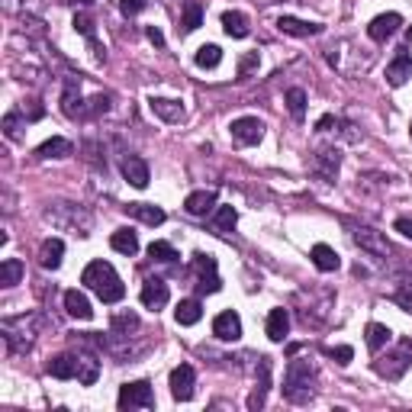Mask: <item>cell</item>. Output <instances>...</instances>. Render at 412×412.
<instances>
[{"label": "cell", "mask_w": 412, "mask_h": 412, "mask_svg": "<svg viewBox=\"0 0 412 412\" xmlns=\"http://www.w3.org/2000/svg\"><path fill=\"white\" fill-rule=\"evenodd\" d=\"M81 284L87 290H94L104 303H119L126 296V284L119 280V274L113 271L110 261H91L84 267V274H81Z\"/></svg>", "instance_id": "obj_1"}, {"label": "cell", "mask_w": 412, "mask_h": 412, "mask_svg": "<svg viewBox=\"0 0 412 412\" xmlns=\"http://www.w3.org/2000/svg\"><path fill=\"white\" fill-rule=\"evenodd\" d=\"M313 380H316V370L309 361L303 357H294L286 364V377H284V396L290 403H309L313 399Z\"/></svg>", "instance_id": "obj_2"}, {"label": "cell", "mask_w": 412, "mask_h": 412, "mask_svg": "<svg viewBox=\"0 0 412 412\" xmlns=\"http://www.w3.org/2000/svg\"><path fill=\"white\" fill-rule=\"evenodd\" d=\"M409 367H412V342L409 338H403L393 351H386V355H380L377 361H374V370H377L384 380H399Z\"/></svg>", "instance_id": "obj_3"}, {"label": "cell", "mask_w": 412, "mask_h": 412, "mask_svg": "<svg viewBox=\"0 0 412 412\" xmlns=\"http://www.w3.org/2000/svg\"><path fill=\"white\" fill-rule=\"evenodd\" d=\"M119 409H152L155 406V390L148 380H133V384H123L116 399Z\"/></svg>", "instance_id": "obj_4"}, {"label": "cell", "mask_w": 412, "mask_h": 412, "mask_svg": "<svg viewBox=\"0 0 412 412\" xmlns=\"http://www.w3.org/2000/svg\"><path fill=\"white\" fill-rule=\"evenodd\" d=\"M351 238L361 245L364 252L374 255V258H386L390 255V242L377 229H370V226H351Z\"/></svg>", "instance_id": "obj_5"}, {"label": "cell", "mask_w": 412, "mask_h": 412, "mask_svg": "<svg viewBox=\"0 0 412 412\" xmlns=\"http://www.w3.org/2000/svg\"><path fill=\"white\" fill-rule=\"evenodd\" d=\"M229 129L238 145H258L261 135H265V123L258 116H238V119H232Z\"/></svg>", "instance_id": "obj_6"}, {"label": "cell", "mask_w": 412, "mask_h": 412, "mask_svg": "<svg viewBox=\"0 0 412 412\" xmlns=\"http://www.w3.org/2000/svg\"><path fill=\"white\" fill-rule=\"evenodd\" d=\"M194 386H196V374L190 364H177L174 370H171V396L177 399V403H187V399H194Z\"/></svg>", "instance_id": "obj_7"}, {"label": "cell", "mask_w": 412, "mask_h": 412, "mask_svg": "<svg viewBox=\"0 0 412 412\" xmlns=\"http://www.w3.org/2000/svg\"><path fill=\"white\" fill-rule=\"evenodd\" d=\"M213 335L223 338V342H238L242 338V319H238V313H232V309L219 313L213 319Z\"/></svg>", "instance_id": "obj_8"}, {"label": "cell", "mask_w": 412, "mask_h": 412, "mask_svg": "<svg viewBox=\"0 0 412 412\" xmlns=\"http://www.w3.org/2000/svg\"><path fill=\"white\" fill-rule=\"evenodd\" d=\"M338 165H342V155H338V148H322V152L313 155V171L322 177V181H335Z\"/></svg>", "instance_id": "obj_9"}, {"label": "cell", "mask_w": 412, "mask_h": 412, "mask_svg": "<svg viewBox=\"0 0 412 412\" xmlns=\"http://www.w3.org/2000/svg\"><path fill=\"white\" fill-rule=\"evenodd\" d=\"M399 26H403V16H399V13H380V16H374V20H370L367 35L374 39V43H386V39H390Z\"/></svg>", "instance_id": "obj_10"}, {"label": "cell", "mask_w": 412, "mask_h": 412, "mask_svg": "<svg viewBox=\"0 0 412 412\" xmlns=\"http://www.w3.org/2000/svg\"><path fill=\"white\" fill-rule=\"evenodd\" d=\"M409 77H412V55L406 49H399L393 55V62L386 65V81H390V87H403Z\"/></svg>", "instance_id": "obj_11"}, {"label": "cell", "mask_w": 412, "mask_h": 412, "mask_svg": "<svg viewBox=\"0 0 412 412\" xmlns=\"http://www.w3.org/2000/svg\"><path fill=\"white\" fill-rule=\"evenodd\" d=\"M165 303H168V284L161 277H148L145 284H142V306L158 313Z\"/></svg>", "instance_id": "obj_12"}, {"label": "cell", "mask_w": 412, "mask_h": 412, "mask_svg": "<svg viewBox=\"0 0 412 412\" xmlns=\"http://www.w3.org/2000/svg\"><path fill=\"white\" fill-rule=\"evenodd\" d=\"M123 177H126L135 190H145L148 187V165L139 155H126V158H123Z\"/></svg>", "instance_id": "obj_13"}, {"label": "cell", "mask_w": 412, "mask_h": 412, "mask_svg": "<svg viewBox=\"0 0 412 412\" xmlns=\"http://www.w3.org/2000/svg\"><path fill=\"white\" fill-rule=\"evenodd\" d=\"M184 210H187L190 216H210V213L216 210V194H213V190H194V194L184 200Z\"/></svg>", "instance_id": "obj_14"}, {"label": "cell", "mask_w": 412, "mask_h": 412, "mask_svg": "<svg viewBox=\"0 0 412 412\" xmlns=\"http://www.w3.org/2000/svg\"><path fill=\"white\" fill-rule=\"evenodd\" d=\"M390 338H393V332L384 322H367V328H364V342H367L370 355H380V351L390 345Z\"/></svg>", "instance_id": "obj_15"}, {"label": "cell", "mask_w": 412, "mask_h": 412, "mask_svg": "<svg viewBox=\"0 0 412 412\" xmlns=\"http://www.w3.org/2000/svg\"><path fill=\"white\" fill-rule=\"evenodd\" d=\"M62 255H65L62 238H45L43 248H39V265H43L45 271H58V267H62Z\"/></svg>", "instance_id": "obj_16"}, {"label": "cell", "mask_w": 412, "mask_h": 412, "mask_svg": "<svg viewBox=\"0 0 412 412\" xmlns=\"http://www.w3.org/2000/svg\"><path fill=\"white\" fill-rule=\"evenodd\" d=\"M148 104H152V113H155V116H161L165 123H181V119H184V104H177V100L152 97Z\"/></svg>", "instance_id": "obj_17"}, {"label": "cell", "mask_w": 412, "mask_h": 412, "mask_svg": "<svg viewBox=\"0 0 412 412\" xmlns=\"http://www.w3.org/2000/svg\"><path fill=\"white\" fill-rule=\"evenodd\" d=\"M277 29L280 33H286V35H319L322 33V26L319 23H306V20H296V16H280L277 20Z\"/></svg>", "instance_id": "obj_18"}, {"label": "cell", "mask_w": 412, "mask_h": 412, "mask_svg": "<svg viewBox=\"0 0 412 412\" xmlns=\"http://www.w3.org/2000/svg\"><path fill=\"white\" fill-rule=\"evenodd\" d=\"M65 309H68V316H74V319H81V322H87L94 316L91 300H87L81 290H68V294H65Z\"/></svg>", "instance_id": "obj_19"}, {"label": "cell", "mask_w": 412, "mask_h": 412, "mask_svg": "<svg viewBox=\"0 0 412 412\" xmlns=\"http://www.w3.org/2000/svg\"><path fill=\"white\" fill-rule=\"evenodd\" d=\"M126 213H129V216H135L139 223H145V226H161V223H165V210H161V206H152V203H129Z\"/></svg>", "instance_id": "obj_20"}, {"label": "cell", "mask_w": 412, "mask_h": 412, "mask_svg": "<svg viewBox=\"0 0 412 412\" xmlns=\"http://www.w3.org/2000/svg\"><path fill=\"white\" fill-rule=\"evenodd\" d=\"M45 370H49L55 380H71V377H77V357L74 355H55Z\"/></svg>", "instance_id": "obj_21"}, {"label": "cell", "mask_w": 412, "mask_h": 412, "mask_svg": "<svg viewBox=\"0 0 412 412\" xmlns=\"http://www.w3.org/2000/svg\"><path fill=\"white\" fill-rule=\"evenodd\" d=\"M223 29H226V35H232V39H245V35L252 33L248 16L238 13V10H226V13H223Z\"/></svg>", "instance_id": "obj_22"}, {"label": "cell", "mask_w": 412, "mask_h": 412, "mask_svg": "<svg viewBox=\"0 0 412 412\" xmlns=\"http://www.w3.org/2000/svg\"><path fill=\"white\" fill-rule=\"evenodd\" d=\"M110 245H113V252L129 255V258H133V255L139 252V235H135L133 229H116L110 235Z\"/></svg>", "instance_id": "obj_23"}, {"label": "cell", "mask_w": 412, "mask_h": 412, "mask_svg": "<svg viewBox=\"0 0 412 412\" xmlns=\"http://www.w3.org/2000/svg\"><path fill=\"white\" fill-rule=\"evenodd\" d=\"M313 265L319 267V271H338V265H342V258H338V252L332 248V245H313Z\"/></svg>", "instance_id": "obj_24"}, {"label": "cell", "mask_w": 412, "mask_h": 412, "mask_svg": "<svg viewBox=\"0 0 412 412\" xmlns=\"http://www.w3.org/2000/svg\"><path fill=\"white\" fill-rule=\"evenodd\" d=\"M286 332H290V316H286V309H271V316H267V338L271 342H284Z\"/></svg>", "instance_id": "obj_25"}, {"label": "cell", "mask_w": 412, "mask_h": 412, "mask_svg": "<svg viewBox=\"0 0 412 412\" xmlns=\"http://www.w3.org/2000/svg\"><path fill=\"white\" fill-rule=\"evenodd\" d=\"M62 110H65V116H71V119H84V106H81V91H77V81H68V87H65Z\"/></svg>", "instance_id": "obj_26"}, {"label": "cell", "mask_w": 412, "mask_h": 412, "mask_svg": "<svg viewBox=\"0 0 412 412\" xmlns=\"http://www.w3.org/2000/svg\"><path fill=\"white\" fill-rule=\"evenodd\" d=\"M35 155L39 158H68V155H74V145L68 139H62V135H55V139L43 142V145L35 148Z\"/></svg>", "instance_id": "obj_27"}, {"label": "cell", "mask_w": 412, "mask_h": 412, "mask_svg": "<svg viewBox=\"0 0 412 412\" xmlns=\"http://www.w3.org/2000/svg\"><path fill=\"white\" fill-rule=\"evenodd\" d=\"M174 319H177V325H196V322L203 319L200 300H181L174 309Z\"/></svg>", "instance_id": "obj_28"}, {"label": "cell", "mask_w": 412, "mask_h": 412, "mask_svg": "<svg viewBox=\"0 0 412 412\" xmlns=\"http://www.w3.org/2000/svg\"><path fill=\"white\" fill-rule=\"evenodd\" d=\"M267 386H271V361L261 357V380H258V386H255V393L248 396V409H261V406H265Z\"/></svg>", "instance_id": "obj_29"}, {"label": "cell", "mask_w": 412, "mask_h": 412, "mask_svg": "<svg viewBox=\"0 0 412 412\" xmlns=\"http://www.w3.org/2000/svg\"><path fill=\"white\" fill-rule=\"evenodd\" d=\"M23 274H26L23 261L20 258H7L4 265H0V286H16L23 280Z\"/></svg>", "instance_id": "obj_30"}, {"label": "cell", "mask_w": 412, "mask_h": 412, "mask_svg": "<svg viewBox=\"0 0 412 412\" xmlns=\"http://www.w3.org/2000/svg\"><path fill=\"white\" fill-rule=\"evenodd\" d=\"M181 26H184V33H194V29L203 26V4L200 0H187V4H184Z\"/></svg>", "instance_id": "obj_31"}, {"label": "cell", "mask_w": 412, "mask_h": 412, "mask_svg": "<svg viewBox=\"0 0 412 412\" xmlns=\"http://www.w3.org/2000/svg\"><path fill=\"white\" fill-rule=\"evenodd\" d=\"M148 258L161 261V265H174L181 255H177V248L171 242H152V245H148Z\"/></svg>", "instance_id": "obj_32"}, {"label": "cell", "mask_w": 412, "mask_h": 412, "mask_svg": "<svg viewBox=\"0 0 412 412\" xmlns=\"http://www.w3.org/2000/svg\"><path fill=\"white\" fill-rule=\"evenodd\" d=\"M235 223H238L235 206H219V210H216V216H213V229H216L219 235L232 232V229H235Z\"/></svg>", "instance_id": "obj_33"}, {"label": "cell", "mask_w": 412, "mask_h": 412, "mask_svg": "<svg viewBox=\"0 0 412 412\" xmlns=\"http://www.w3.org/2000/svg\"><path fill=\"white\" fill-rule=\"evenodd\" d=\"M194 62H196V68H216L223 62V49L219 45H200Z\"/></svg>", "instance_id": "obj_34"}, {"label": "cell", "mask_w": 412, "mask_h": 412, "mask_svg": "<svg viewBox=\"0 0 412 412\" xmlns=\"http://www.w3.org/2000/svg\"><path fill=\"white\" fill-rule=\"evenodd\" d=\"M97 374H100V364L94 361V357H77V380L84 386H91L94 380H97Z\"/></svg>", "instance_id": "obj_35"}, {"label": "cell", "mask_w": 412, "mask_h": 412, "mask_svg": "<svg viewBox=\"0 0 412 412\" xmlns=\"http://www.w3.org/2000/svg\"><path fill=\"white\" fill-rule=\"evenodd\" d=\"M286 106H290V116L294 119H303L306 116V94H303L300 87H290V91H286Z\"/></svg>", "instance_id": "obj_36"}, {"label": "cell", "mask_w": 412, "mask_h": 412, "mask_svg": "<svg viewBox=\"0 0 412 412\" xmlns=\"http://www.w3.org/2000/svg\"><path fill=\"white\" fill-rule=\"evenodd\" d=\"M196 290H200V294H219V290H223V280H219L216 271L200 274V277H196Z\"/></svg>", "instance_id": "obj_37"}, {"label": "cell", "mask_w": 412, "mask_h": 412, "mask_svg": "<svg viewBox=\"0 0 412 412\" xmlns=\"http://www.w3.org/2000/svg\"><path fill=\"white\" fill-rule=\"evenodd\" d=\"M139 328V316L126 313V316H116L113 319V332H123V335H129V332H135Z\"/></svg>", "instance_id": "obj_38"}, {"label": "cell", "mask_w": 412, "mask_h": 412, "mask_svg": "<svg viewBox=\"0 0 412 412\" xmlns=\"http://www.w3.org/2000/svg\"><path fill=\"white\" fill-rule=\"evenodd\" d=\"M325 355L345 367V364H351V357H355V348H351V345H335V348H325Z\"/></svg>", "instance_id": "obj_39"}, {"label": "cell", "mask_w": 412, "mask_h": 412, "mask_svg": "<svg viewBox=\"0 0 412 412\" xmlns=\"http://www.w3.org/2000/svg\"><path fill=\"white\" fill-rule=\"evenodd\" d=\"M20 129H23V123H20V113H7V116H4V133H7V139H20Z\"/></svg>", "instance_id": "obj_40"}, {"label": "cell", "mask_w": 412, "mask_h": 412, "mask_svg": "<svg viewBox=\"0 0 412 412\" xmlns=\"http://www.w3.org/2000/svg\"><path fill=\"white\" fill-rule=\"evenodd\" d=\"M194 271H196V277H200V274H213L216 271V258H213V255H194Z\"/></svg>", "instance_id": "obj_41"}, {"label": "cell", "mask_w": 412, "mask_h": 412, "mask_svg": "<svg viewBox=\"0 0 412 412\" xmlns=\"http://www.w3.org/2000/svg\"><path fill=\"white\" fill-rule=\"evenodd\" d=\"M74 29L81 35H84V39H91V43H97V39H94V20L87 13H77L74 16Z\"/></svg>", "instance_id": "obj_42"}, {"label": "cell", "mask_w": 412, "mask_h": 412, "mask_svg": "<svg viewBox=\"0 0 412 412\" xmlns=\"http://www.w3.org/2000/svg\"><path fill=\"white\" fill-rule=\"evenodd\" d=\"M119 10L123 16H139L145 10V0H119Z\"/></svg>", "instance_id": "obj_43"}, {"label": "cell", "mask_w": 412, "mask_h": 412, "mask_svg": "<svg viewBox=\"0 0 412 412\" xmlns=\"http://www.w3.org/2000/svg\"><path fill=\"white\" fill-rule=\"evenodd\" d=\"M393 300H396L399 306H406V309H409V313H412V284H403V286H399Z\"/></svg>", "instance_id": "obj_44"}, {"label": "cell", "mask_w": 412, "mask_h": 412, "mask_svg": "<svg viewBox=\"0 0 412 412\" xmlns=\"http://www.w3.org/2000/svg\"><path fill=\"white\" fill-rule=\"evenodd\" d=\"M252 68H258V52H252L248 58H242V65H238V77H248Z\"/></svg>", "instance_id": "obj_45"}, {"label": "cell", "mask_w": 412, "mask_h": 412, "mask_svg": "<svg viewBox=\"0 0 412 412\" xmlns=\"http://www.w3.org/2000/svg\"><path fill=\"white\" fill-rule=\"evenodd\" d=\"M145 35H148V43L158 45V49L165 45V35H161V29H158V26H148V29H145Z\"/></svg>", "instance_id": "obj_46"}, {"label": "cell", "mask_w": 412, "mask_h": 412, "mask_svg": "<svg viewBox=\"0 0 412 412\" xmlns=\"http://www.w3.org/2000/svg\"><path fill=\"white\" fill-rule=\"evenodd\" d=\"M393 229H396V232H403L406 238H412V219L399 216V219H396V226H393Z\"/></svg>", "instance_id": "obj_47"}, {"label": "cell", "mask_w": 412, "mask_h": 412, "mask_svg": "<svg viewBox=\"0 0 412 412\" xmlns=\"http://www.w3.org/2000/svg\"><path fill=\"white\" fill-rule=\"evenodd\" d=\"M62 4H68V7H91L94 0H62Z\"/></svg>", "instance_id": "obj_48"}, {"label": "cell", "mask_w": 412, "mask_h": 412, "mask_svg": "<svg viewBox=\"0 0 412 412\" xmlns=\"http://www.w3.org/2000/svg\"><path fill=\"white\" fill-rule=\"evenodd\" d=\"M406 39H409V43H412V26H409V29H406Z\"/></svg>", "instance_id": "obj_49"}, {"label": "cell", "mask_w": 412, "mask_h": 412, "mask_svg": "<svg viewBox=\"0 0 412 412\" xmlns=\"http://www.w3.org/2000/svg\"><path fill=\"white\" fill-rule=\"evenodd\" d=\"M409 135H412V126H409Z\"/></svg>", "instance_id": "obj_50"}]
</instances>
